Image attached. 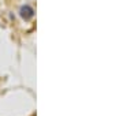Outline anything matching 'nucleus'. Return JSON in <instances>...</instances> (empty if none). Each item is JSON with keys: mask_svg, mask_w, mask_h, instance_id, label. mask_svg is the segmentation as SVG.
<instances>
[{"mask_svg": "<svg viewBox=\"0 0 123 116\" xmlns=\"http://www.w3.org/2000/svg\"><path fill=\"white\" fill-rule=\"evenodd\" d=\"M21 17H22L25 21H29V19L33 18V15H34V11L31 8L30 6H23L22 8H21Z\"/></svg>", "mask_w": 123, "mask_h": 116, "instance_id": "1", "label": "nucleus"}]
</instances>
